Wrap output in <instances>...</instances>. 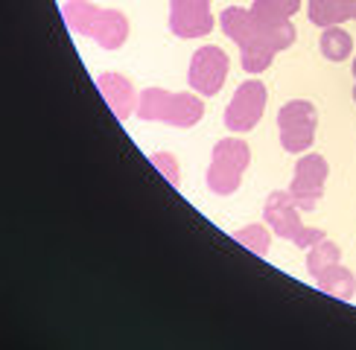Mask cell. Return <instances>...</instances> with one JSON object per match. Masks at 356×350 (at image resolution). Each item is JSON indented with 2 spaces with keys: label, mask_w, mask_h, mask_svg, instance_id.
Segmentation results:
<instances>
[{
  "label": "cell",
  "mask_w": 356,
  "mask_h": 350,
  "mask_svg": "<svg viewBox=\"0 0 356 350\" xmlns=\"http://www.w3.org/2000/svg\"><path fill=\"white\" fill-rule=\"evenodd\" d=\"M170 29L178 38L211 35V29H213L211 0H172L170 3Z\"/></svg>",
  "instance_id": "30bf717a"
},
{
  "label": "cell",
  "mask_w": 356,
  "mask_h": 350,
  "mask_svg": "<svg viewBox=\"0 0 356 350\" xmlns=\"http://www.w3.org/2000/svg\"><path fill=\"white\" fill-rule=\"evenodd\" d=\"M202 102L190 94H170V91H158L149 88L138 97V114L143 120H164L178 128H187L193 123L202 120Z\"/></svg>",
  "instance_id": "7a4b0ae2"
},
{
  "label": "cell",
  "mask_w": 356,
  "mask_h": 350,
  "mask_svg": "<svg viewBox=\"0 0 356 350\" xmlns=\"http://www.w3.org/2000/svg\"><path fill=\"white\" fill-rule=\"evenodd\" d=\"M225 76H228V56H225V50H219V47L211 44V47H202V50L193 53L187 79L199 94H207V97L219 94L222 85H225Z\"/></svg>",
  "instance_id": "9c48e42d"
},
{
  "label": "cell",
  "mask_w": 356,
  "mask_h": 350,
  "mask_svg": "<svg viewBox=\"0 0 356 350\" xmlns=\"http://www.w3.org/2000/svg\"><path fill=\"white\" fill-rule=\"evenodd\" d=\"M318 47H321V56L330 58V62H345L353 50V38L339 26H324Z\"/></svg>",
  "instance_id": "2e32d148"
},
{
  "label": "cell",
  "mask_w": 356,
  "mask_h": 350,
  "mask_svg": "<svg viewBox=\"0 0 356 350\" xmlns=\"http://www.w3.org/2000/svg\"><path fill=\"white\" fill-rule=\"evenodd\" d=\"M316 283L324 295H333V298H342V301H350L356 295V277L345 266H339V262L330 269H324L316 277Z\"/></svg>",
  "instance_id": "4fadbf2b"
},
{
  "label": "cell",
  "mask_w": 356,
  "mask_h": 350,
  "mask_svg": "<svg viewBox=\"0 0 356 350\" xmlns=\"http://www.w3.org/2000/svg\"><path fill=\"white\" fill-rule=\"evenodd\" d=\"M301 0H254L251 6V15L260 26H277V24H286L295 12H298Z\"/></svg>",
  "instance_id": "5bb4252c"
},
{
  "label": "cell",
  "mask_w": 356,
  "mask_h": 350,
  "mask_svg": "<svg viewBox=\"0 0 356 350\" xmlns=\"http://www.w3.org/2000/svg\"><path fill=\"white\" fill-rule=\"evenodd\" d=\"M350 18L356 21V0H350Z\"/></svg>",
  "instance_id": "ffe728a7"
},
{
  "label": "cell",
  "mask_w": 356,
  "mask_h": 350,
  "mask_svg": "<svg viewBox=\"0 0 356 350\" xmlns=\"http://www.w3.org/2000/svg\"><path fill=\"white\" fill-rule=\"evenodd\" d=\"M234 240L243 242L248 251H254L260 257H266V251H269V233H266V228H260V225H248L243 231H236Z\"/></svg>",
  "instance_id": "ac0fdd59"
},
{
  "label": "cell",
  "mask_w": 356,
  "mask_h": 350,
  "mask_svg": "<svg viewBox=\"0 0 356 350\" xmlns=\"http://www.w3.org/2000/svg\"><path fill=\"white\" fill-rule=\"evenodd\" d=\"M298 204H295L292 193L286 190H275V193L266 199V222L272 225V231L277 233V237H284V240H292L298 248H313L316 242L324 240V233L318 228H304L301 222V216H298Z\"/></svg>",
  "instance_id": "3957f363"
},
{
  "label": "cell",
  "mask_w": 356,
  "mask_h": 350,
  "mask_svg": "<svg viewBox=\"0 0 356 350\" xmlns=\"http://www.w3.org/2000/svg\"><path fill=\"white\" fill-rule=\"evenodd\" d=\"M309 21L316 26H339L345 18H350V0H309L307 6Z\"/></svg>",
  "instance_id": "9a60e30c"
},
{
  "label": "cell",
  "mask_w": 356,
  "mask_h": 350,
  "mask_svg": "<svg viewBox=\"0 0 356 350\" xmlns=\"http://www.w3.org/2000/svg\"><path fill=\"white\" fill-rule=\"evenodd\" d=\"M339 257H342L339 245L330 242V240H321V242H316L313 248H309V254H307V269H309V274H313V277H318L324 269L336 266Z\"/></svg>",
  "instance_id": "e0dca14e"
},
{
  "label": "cell",
  "mask_w": 356,
  "mask_h": 350,
  "mask_svg": "<svg viewBox=\"0 0 356 350\" xmlns=\"http://www.w3.org/2000/svg\"><path fill=\"white\" fill-rule=\"evenodd\" d=\"M292 41H295V26L289 21L277 24V26H260L257 35L251 38L245 47H240V58H243L245 73H263L272 65L275 53L292 47Z\"/></svg>",
  "instance_id": "8992f818"
},
{
  "label": "cell",
  "mask_w": 356,
  "mask_h": 350,
  "mask_svg": "<svg viewBox=\"0 0 356 350\" xmlns=\"http://www.w3.org/2000/svg\"><path fill=\"white\" fill-rule=\"evenodd\" d=\"M222 29H225V35L234 41V44H240V47H245V44L257 35V29L260 24L254 21V15L240 9V6H228L225 12H222Z\"/></svg>",
  "instance_id": "7c38bea8"
},
{
  "label": "cell",
  "mask_w": 356,
  "mask_h": 350,
  "mask_svg": "<svg viewBox=\"0 0 356 350\" xmlns=\"http://www.w3.org/2000/svg\"><path fill=\"white\" fill-rule=\"evenodd\" d=\"M353 102H356V85H353Z\"/></svg>",
  "instance_id": "7402d4cb"
},
{
  "label": "cell",
  "mask_w": 356,
  "mask_h": 350,
  "mask_svg": "<svg viewBox=\"0 0 356 350\" xmlns=\"http://www.w3.org/2000/svg\"><path fill=\"white\" fill-rule=\"evenodd\" d=\"M353 76H356V58H353Z\"/></svg>",
  "instance_id": "44dd1931"
},
{
  "label": "cell",
  "mask_w": 356,
  "mask_h": 350,
  "mask_svg": "<svg viewBox=\"0 0 356 350\" xmlns=\"http://www.w3.org/2000/svg\"><path fill=\"white\" fill-rule=\"evenodd\" d=\"M251 160V152L243 140L225 138L213 146L211 167H207V187L219 196H231L243 181V172Z\"/></svg>",
  "instance_id": "277c9868"
},
{
  "label": "cell",
  "mask_w": 356,
  "mask_h": 350,
  "mask_svg": "<svg viewBox=\"0 0 356 350\" xmlns=\"http://www.w3.org/2000/svg\"><path fill=\"white\" fill-rule=\"evenodd\" d=\"M327 175H330V167L321 155H304L298 164H295V178H292L289 193L301 210H316Z\"/></svg>",
  "instance_id": "52a82bcc"
},
{
  "label": "cell",
  "mask_w": 356,
  "mask_h": 350,
  "mask_svg": "<svg viewBox=\"0 0 356 350\" xmlns=\"http://www.w3.org/2000/svg\"><path fill=\"white\" fill-rule=\"evenodd\" d=\"M65 21L70 24V29L94 38L106 50H117L129 35V21L120 12L99 9V6L85 3V0H70L65 6Z\"/></svg>",
  "instance_id": "6da1fadb"
},
{
  "label": "cell",
  "mask_w": 356,
  "mask_h": 350,
  "mask_svg": "<svg viewBox=\"0 0 356 350\" xmlns=\"http://www.w3.org/2000/svg\"><path fill=\"white\" fill-rule=\"evenodd\" d=\"M99 91L102 97L108 99L111 111L120 117V120H126L131 106H135V91H131V85L123 79V76H114V73H102L99 76Z\"/></svg>",
  "instance_id": "8fae6325"
},
{
  "label": "cell",
  "mask_w": 356,
  "mask_h": 350,
  "mask_svg": "<svg viewBox=\"0 0 356 350\" xmlns=\"http://www.w3.org/2000/svg\"><path fill=\"white\" fill-rule=\"evenodd\" d=\"M152 164L167 175L172 187H178V167H175V160H172L170 155H152Z\"/></svg>",
  "instance_id": "d6986e66"
},
{
  "label": "cell",
  "mask_w": 356,
  "mask_h": 350,
  "mask_svg": "<svg viewBox=\"0 0 356 350\" xmlns=\"http://www.w3.org/2000/svg\"><path fill=\"white\" fill-rule=\"evenodd\" d=\"M263 111H266V85L257 79L243 82L225 108V126L231 131H248L260 123Z\"/></svg>",
  "instance_id": "ba28073f"
},
{
  "label": "cell",
  "mask_w": 356,
  "mask_h": 350,
  "mask_svg": "<svg viewBox=\"0 0 356 350\" xmlns=\"http://www.w3.org/2000/svg\"><path fill=\"white\" fill-rule=\"evenodd\" d=\"M316 123L318 114L316 106L307 99H292L284 108L277 111V131H280V143L286 152H307L313 146L316 138Z\"/></svg>",
  "instance_id": "5b68a950"
}]
</instances>
